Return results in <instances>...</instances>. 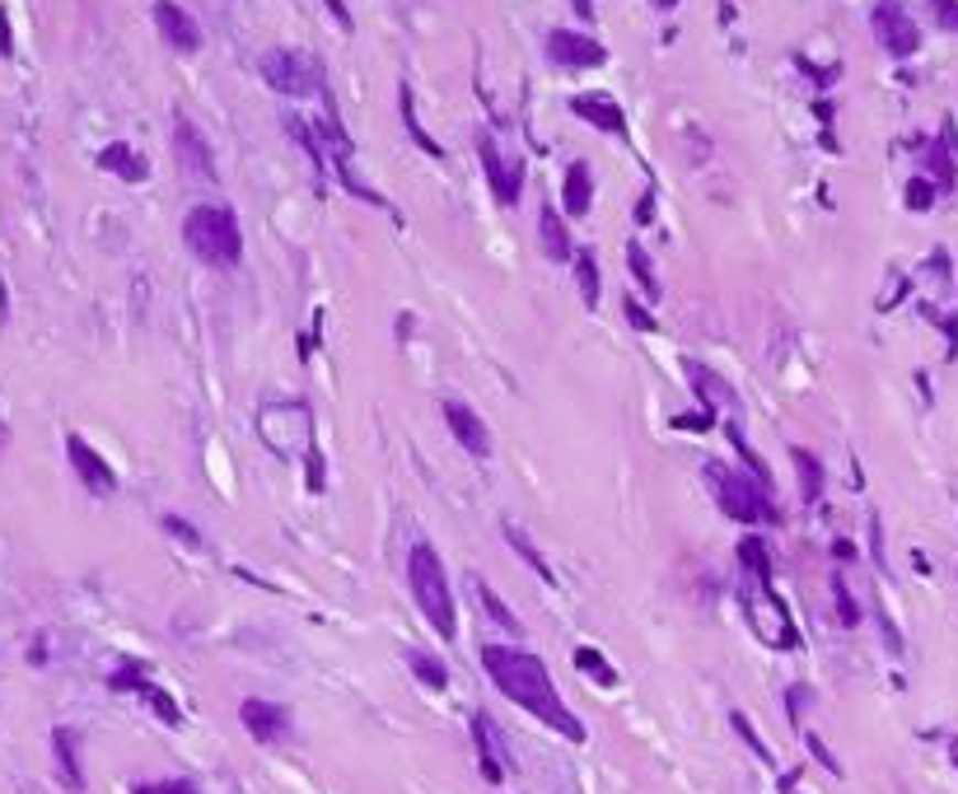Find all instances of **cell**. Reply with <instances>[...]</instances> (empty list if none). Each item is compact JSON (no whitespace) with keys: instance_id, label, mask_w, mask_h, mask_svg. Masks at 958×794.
<instances>
[{"instance_id":"1","label":"cell","mask_w":958,"mask_h":794,"mask_svg":"<svg viewBox=\"0 0 958 794\" xmlns=\"http://www.w3.org/2000/svg\"><path fill=\"white\" fill-rule=\"evenodd\" d=\"M477 659H482L486 673H492L500 697H510L519 710H529L534 720H542L547 729H557L561 739L584 743V725L575 720V710L561 701L552 673H547V664L538 659V654L515 650V645H482Z\"/></svg>"},{"instance_id":"2","label":"cell","mask_w":958,"mask_h":794,"mask_svg":"<svg viewBox=\"0 0 958 794\" xmlns=\"http://www.w3.org/2000/svg\"><path fill=\"white\" fill-rule=\"evenodd\" d=\"M407 584H412V599L421 608V618L435 626V635L454 641L459 635V612H454V593H449V575L444 561L435 556L430 543H417L407 551Z\"/></svg>"},{"instance_id":"3","label":"cell","mask_w":958,"mask_h":794,"mask_svg":"<svg viewBox=\"0 0 958 794\" xmlns=\"http://www.w3.org/2000/svg\"><path fill=\"white\" fill-rule=\"evenodd\" d=\"M183 244L206 267H239L244 257V229L229 206H192L183 221Z\"/></svg>"},{"instance_id":"4","label":"cell","mask_w":958,"mask_h":794,"mask_svg":"<svg viewBox=\"0 0 958 794\" xmlns=\"http://www.w3.org/2000/svg\"><path fill=\"white\" fill-rule=\"evenodd\" d=\"M707 476H711L715 505L725 509L734 524H781V514L772 505V491L762 486L757 476H744V472L720 468V463H707Z\"/></svg>"},{"instance_id":"5","label":"cell","mask_w":958,"mask_h":794,"mask_svg":"<svg viewBox=\"0 0 958 794\" xmlns=\"http://www.w3.org/2000/svg\"><path fill=\"white\" fill-rule=\"evenodd\" d=\"M258 71H262V79L277 94H290V98H300V94H309V89H319V66L309 62L304 52H290V47H271V52H262L258 56Z\"/></svg>"},{"instance_id":"6","label":"cell","mask_w":958,"mask_h":794,"mask_svg":"<svg viewBox=\"0 0 958 794\" xmlns=\"http://www.w3.org/2000/svg\"><path fill=\"white\" fill-rule=\"evenodd\" d=\"M477 159H482V173H486V183H492L496 202L500 206H515L519 202V187H524V164H519V159H505L500 154L492 131H477Z\"/></svg>"},{"instance_id":"7","label":"cell","mask_w":958,"mask_h":794,"mask_svg":"<svg viewBox=\"0 0 958 794\" xmlns=\"http://www.w3.org/2000/svg\"><path fill=\"white\" fill-rule=\"evenodd\" d=\"M66 459H71L75 476H80L94 495H112L117 491V472L108 468V459L85 440V434H66Z\"/></svg>"},{"instance_id":"8","label":"cell","mask_w":958,"mask_h":794,"mask_svg":"<svg viewBox=\"0 0 958 794\" xmlns=\"http://www.w3.org/2000/svg\"><path fill=\"white\" fill-rule=\"evenodd\" d=\"M874 33H879V43H884V52H893V56H912L922 47V29H916L912 14L903 6H893V0H884V6L874 10Z\"/></svg>"},{"instance_id":"9","label":"cell","mask_w":958,"mask_h":794,"mask_svg":"<svg viewBox=\"0 0 958 794\" xmlns=\"http://www.w3.org/2000/svg\"><path fill=\"white\" fill-rule=\"evenodd\" d=\"M440 411H444V426L454 430V440L473 453V459H486V453H492V430L482 426V416L473 407L459 403V397H444Z\"/></svg>"},{"instance_id":"10","label":"cell","mask_w":958,"mask_h":794,"mask_svg":"<svg viewBox=\"0 0 958 794\" xmlns=\"http://www.w3.org/2000/svg\"><path fill=\"white\" fill-rule=\"evenodd\" d=\"M547 56H552L557 66H571V71H590V66H603V43L584 33H571V29H552L547 33Z\"/></svg>"},{"instance_id":"11","label":"cell","mask_w":958,"mask_h":794,"mask_svg":"<svg viewBox=\"0 0 958 794\" xmlns=\"http://www.w3.org/2000/svg\"><path fill=\"white\" fill-rule=\"evenodd\" d=\"M108 683H112L117 691H127V687H131V691H141V697L154 706V715H160L164 725H183V710H179V701H173L164 687H154V683L146 678V668H141V664H122V668H117Z\"/></svg>"},{"instance_id":"12","label":"cell","mask_w":958,"mask_h":794,"mask_svg":"<svg viewBox=\"0 0 958 794\" xmlns=\"http://www.w3.org/2000/svg\"><path fill=\"white\" fill-rule=\"evenodd\" d=\"M154 24H160L164 43H169L173 52H197V47H202L197 19H192L183 6H173V0H154Z\"/></svg>"},{"instance_id":"13","label":"cell","mask_w":958,"mask_h":794,"mask_svg":"<svg viewBox=\"0 0 958 794\" xmlns=\"http://www.w3.org/2000/svg\"><path fill=\"white\" fill-rule=\"evenodd\" d=\"M173 154H179V164H183L187 173L215 178V154H211V146H206V136L192 127L183 112H179V122H173Z\"/></svg>"},{"instance_id":"14","label":"cell","mask_w":958,"mask_h":794,"mask_svg":"<svg viewBox=\"0 0 958 794\" xmlns=\"http://www.w3.org/2000/svg\"><path fill=\"white\" fill-rule=\"evenodd\" d=\"M239 720H244V729L258 743H277V739H286V733H290V715L277 701H262V697H248L239 706Z\"/></svg>"},{"instance_id":"15","label":"cell","mask_w":958,"mask_h":794,"mask_svg":"<svg viewBox=\"0 0 958 794\" xmlns=\"http://www.w3.org/2000/svg\"><path fill=\"white\" fill-rule=\"evenodd\" d=\"M473 739H477V762H482L486 785H500L510 752L500 748V739H496V729H492V720H486V715H473Z\"/></svg>"},{"instance_id":"16","label":"cell","mask_w":958,"mask_h":794,"mask_svg":"<svg viewBox=\"0 0 958 794\" xmlns=\"http://www.w3.org/2000/svg\"><path fill=\"white\" fill-rule=\"evenodd\" d=\"M571 112L584 117V122L603 127V131H613V136H627V117H622V108L613 104V98H603V94H580V98H571Z\"/></svg>"},{"instance_id":"17","label":"cell","mask_w":958,"mask_h":794,"mask_svg":"<svg viewBox=\"0 0 958 794\" xmlns=\"http://www.w3.org/2000/svg\"><path fill=\"white\" fill-rule=\"evenodd\" d=\"M75 729H52V752H56V766H62V781L66 790L80 794L85 790V771H80V748H75Z\"/></svg>"},{"instance_id":"18","label":"cell","mask_w":958,"mask_h":794,"mask_svg":"<svg viewBox=\"0 0 958 794\" xmlns=\"http://www.w3.org/2000/svg\"><path fill=\"white\" fill-rule=\"evenodd\" d=\"M561 202H566V211L571 215H590V206H594V178H590V164H575L566 169V187H561Z\"/></svg>"},{"instance_id":"19","label":"cell","mask_w":958,"mask_h":794,"mask_svg":"<svg viewBox=\"0 0 958 794\" xmlns=\"http://www.w3.org/2000/svg\"><path fill=\"white\" fill-rule=\"evenodd\" d=\"M688 374H692V388H697V397L707 403V411H715V403H725V407H739V393L720 379L715 369H707V365H692L688 361Z\"/></svg>"},{"instance_id":"20","label":"cell","mask_w":958,"mask_h":794,"mask_svg":"<svg viewBox=\"0 0 958 794\" xmlns=\"http://www.w3.org/2000/svg\"><path fill=\"white\" fill-rule=\"evenodd\" d=\"M542 253L552 262H575V244H571V229L557 221L552 206H542Z\"/></svg>"},{"instance_id":"21","label":"cell","mask_w":958,"mask_h":794,"mask_svg":"<svg viewBox=\"0 0 958 794\" xmlns=\"http://www.w3.org/2000/svg\"><path fill=\"white\" fill-rule=\"evenodd\" d=\"M99 164H104L108 173H117V178H127V183H146V173H150V164H146V159L136 154L131 146H122V141H117V146H108V150L99 154Z\"/></svg>"},{"instance_id":"22","label":"cell","mask_w":958,"mask_h":794,"mask_svg":"<svg viewBox=\"0 0 958 794\" xmlns=\"http://www.w3.org/2000/svg\"><path fill=\"white\" fill-rule=\"evenodd\" d=\"M790 463H795V472H799V495H805V505H814L818 495H824V463L814 459L809 449H790Z\"/></svg>"},{"instance_id":"23","label":"cell","mask_w":958,"mask_h":794,"mask_svg":"<svg viewBox=\"0 0 958 794\" xmlns=\"http://www.w3.org/2000/svg\"><path fill=\"white\" fill-rule=\"evenodd\" d=\"M739 561H744V570L757 584H772V547H767V538H744L739 543Z\"/></svg>"},{"instance_id":"24","label":"cell","mask_w":958,"mask_h":794,"mask_svg":"<svg viewBox=\"0 0 958 794\" xmlns=\"http://www.w3.org/2000/svg\"><path fill=\"white\" fill-rule=\"evenodd\" d=\"M407 668H412L430 691H444V687H449V668L435 659V654H426V650H407Z\"/></svg>"},{"instance_id":"25","label":"cell","mask_w":958,"mask_h":794,"mask_svg":"<svg viewBox=\"0 0 958 794\" xmlns=\"http://www.w3.org/2000/svg\"><path fill=\"white\" fill-rule=\"evenodd\" d=\"M505 543H510V547H515V551L524 556V561H529V566H534V570L542 575V580H547V584H557V575H552V566H547V561H542V551H538V547L529 543V533H524V528H515V524H505Z\"/></svg>"},{"instance_id":"26","label":"cell","mask_w":958,"mask_h":794,"mask_svg":"<svg viewBox=\"0 0 958 794\" xmlns=\"http://www.w3.org/2000/svg\"><path fill=\"white\" fill-rule=\"evenodd\" d=\"M575 668L584 673V678H594L599 687H617V673H613V664L603 659L599 650H590V645H580V650H575Z\"/></svg>"},{"instance_id":"27","label":"cell","mask_w":958,"mask_h":794,"mask_svg":"<svg viewBox=\"0 0 958 794\" xmlns=\"http://www.w3.org/2000/svg\"><path fill=\"white\" fill-rule=\"evenodd\" d=\"M473 593H477V603H482L486 612H492V618H496V622H500L505 631H510V635H519V631H524V626H519V618H515V612H510V608H505V603L496 599V589L486 584V580H477V575H473Z\"/></svg>"},{"instance_id":"28","label":"cell","mask_w":958,"mask_h":794,"mask_svg":"<svg viewBox=\"0 0 958 794\" xmlns=\"http://www.w3.org/2000/svg\"><path fill=\"white\" fill-rule=\"evenodd\" d=\"M730 444H734V453H739V459H744V468H749V472L757 476V482H762V486H767V491H772V468H767V463H762V459H757V449H753V444L744 440V430H739V426H730Z\"/></svg>"},{"instance_id":"29","label":"cell","mask_w":958,"mask_h":794,"mask_svg":"<svg viewBox=\"0 0 958 794\" xmlns=\"http://www.w3.org/2000/svg\"><path fill=\"white\" fill-rule=\"evenodd\" d=\"M575 276H580V294H584V304H599V262H594V253L590 248H580L575 253Z\"/></svg>"},{"instance_id":"30","label":"cell","mask_w":958,"mask_h":794,"mask_svg":"<svg viewBox=\"0 0 958 794\" xmlns=\"http://www.w3.org/2000/svg\"><path fill=\"white\" fill-rule=\"evenodd\" d=\"M627 267H632V276L641 281V290L650 294V300H659V281H655V267H650V257H645V248H641V244H627Z\"/></svg>"},{"instance_id":"31","label":"cell","mask_w":958,"mask_h":794,"mask_svg":"<svg viewBox=\"0 0 958 794\" xmlns=\"http://www.w3.org/2000/svg\"><path fill=\"white\" fill-rule=\"evenodd\" d=\"M402 122H407V131L417 136V146H421V150H426L430 159H444L440 141H430V136H426V127L417 122V108H412V89H407V85H402Z\"/></svg>"},{"instance_id":"32","label":"cell","mask_w":958,"mask_h":794,"mask_svg":"<svg viewBox=\"0 0 958 794\" xmlns=\"http://www.w3.org/2000/svg\"><path fill=\"white\" fill-rule=\"evenodd\" d=\"M730 725H734V733H739V739H744V743H749V748L757 752V758H762V762H772V748H767V743H762V739H757V729L749 725V715H744V710H734V715H730Z\"/></svg>"},{"instance_id":"33","label":"cell","mask_w":958,"mask_h":794,"mask_svg":"<svg viewBox=\"0 0 958 794\" xmlns=\"http://www.w3.org/2000/svg\"><path fill=\"white\" fill-rule=\"evenodd\" d=\"M832 593H837V618H842V626H855L860 622V608H855V599H851V589H847L842 575H832Z\"/></svg>"},{"instance_id":"34","label":"cell","mask_w":958,"mask_h":794,"mask_svg":"<svg viewBox=\"0 0 958 794\" xmlns=\"http://www.w3.org/2000/svg\"><path fill=\"white\" fill-rule=\"evenodd\" d=\"M926 164H930V173H935V183H940V187H954V159H949L945 146H930Z\"/></svg>"},{"instance_id":"35","label":"cell","mask_w":958,"mask_h":794,"mask_svg":"<svg viewBox=\"0 0 958 794\" xmlns=\"http://www.w3.org/2000/svg\"><path fill=\"white\" fill-rule=\"evenodd\" d=\"M907 206L912 211H930L935 206V187L926 183V178H912V183H907Z\"/></svg>"},{"instance_id":"36","label":"cell","mask_w":958,"mask_h":794,"mask_svg":"<svg viewBox=\"0 0 958 794\" xmlns=\"http://www.w3.org/2000/svg\"><path fill=\"white\" fill-rule=\"evenodd\" d=\"M160 524H164V533H173V538H183L187 547H202V533H197V528H192L187 519H179V514H164V519H160Z\"/></svg>"},{"instance_id":"37","label":"cell","mask_w":958,"mask_h":794,"mask_svg":"<svg viewBox=\"0 0 958 794\" xmlns=\"http://www.w3.org/2000/svg\"><path fill=\"white\" fill-rule=\"evenodd\" d=\"M131 794H202L192 781H150V785H136Z\"/></svg>"},{"instance_id":"38","label":"cell","mask_w":958,"mask_h":794,"mask_svg":"<svg viewBox=\"0 0 958 794\" xmlns=\"http://www.w3.org/2000/svg\"><path fill=\"white\" fill-rule=\"evenodd\" d=\"M627 323L641 328V332H659V323L650 318V309H645L641 300H632V294H627Z\"/></svg>"},{"instance_id":"39","label":"cell","mask_w":958,"mask_h":794,"mask_svg":"<svg viewBox=\"0 0 958 794\" xmlns=\"http://www.w3.org/2000/svg\"><path fill=\"white\" fill-rule=\"evenodd\" d=\"M930 10H935V19H940V29L958 33V0H930Z\"/></svg>"},{"instance_id":"40","label":"cell","mask_w":958,"mask_h":794,"mask_svg":"<svg viewBox=\"0 0 958 794\" xmlns=\"http://www.w3.org/2000/svg\"><path fill=\"white\" fill-rule=\"evenodd\" d=\"M678 430H711L715 426V411H697V416H674Z\"/></svg>"},{"instance_id":"41","label":"cell","mask_w":958,"mask_h":794,"mask_svg":"<svg viewBox=\"0 0 958 794\" xmlns=\"http://www.w3.org/2000/svg\"><path fill=\"white\" fill-rule=\"evenodd\" d=\"M809 752H814V758H818V762H824V766L832 771V776H842V762H837L832 752L824 748V739H818V733H809Z\"/></svg>"},{"instance_id":"42","label":"cell","mask_w":958,"mask_h":794,"mask_svg":"<svg viewBox=\"0 0 958 794\" xmlns=\"http://www.w3.org/2000/svg\"><path fill=\"white\" fill-rule=\"evenodd\" d=\"M0 56H14V33H10V10L0 6Z\"/></svg>"},{"instance_id":"43","label":"cell","mask_w":958,"mask_h":794,"mask_svg":"<svg viewBox=\"0 0 958 794\" xmlns=\"http://www.w3.org/2000/svg\"><path fill=\"white\" fill-rule=\"evenodd\" d=\"M309 491H323V453H309Z\"/></svg>"},{"instance_id":"44","label":"cell","mask_w":958,"mask_h":794,"mask_svg":"<svg viewBox=\"0 0 958 794\" xmlns=\"http://www.w3.org/2000/svg\"><path fill=\"white\" fill-rule=\"evenodd\" d=\"M327 10L337 14V24H342V29H351V14H346V6H342V0H327Z\"/></svg>"},{"instance_id":"45","label":"cell","mask_w":958,"mask_h":794,"mask_svg":"<svg viewBox=\"0 0 958 794\" xmlns=\"http://www.w3.org/2000/svg\"><path fill=\"white\" fill-rule=\"evenodd\" d=\"M832 551H837V556H842V561H851V556H855V547H851L847 538H837V543H832Z\"/></svg>"},{"instance_id":"46","label":"cell","mask_w":958,"mask_h":794,"mask_svg":"<svg viewBox=\"0 0 958 794\" xmlns=\"http://www.w3.org/2000/svg\"><path fill=\"white\" fill-rule=\"evenodd\" d=\"M10 313V290H6V276H0V318Z\"/></svg>"},{"instance_id":"47","label":"cell","mask_w":958,"mask_h":794,"mask_svg":"<svg viewBox=\"0 0 958 794\" xmlns=\"http://www.w3.org/2000/svg\"><path fill=\"white\" fill-rule=\"evenodd\" d=\"M575 10H580L584 19H590V14H594V6H590V0H575Z\"/></svg>"},{"instance_id":"48","label":"cell","mask_w":958,"mask_h":794,"mask_svg":"<svg viewBox=\"0 0 958 794\" xmlns=\"http://www.w3.org/2000/svg\"><path fill=\"white\" fill-rule=\"evenodd\" d=\"M949 762L958 766V733H954V739H949Z\"/></svg>"},{"instance_id":"49","label":"cell","mask_w":958,"mask_h":794,"mask_svg":"<svg viewBox=\"0 0 958 794\" xmlns=\"http://www.w3.org/2000/svg\"><path fill=\"white\" fill-rule=\"evenodd\" d=\"M655 6H674V0H655Z\"/></svg>"}]
</instances>
